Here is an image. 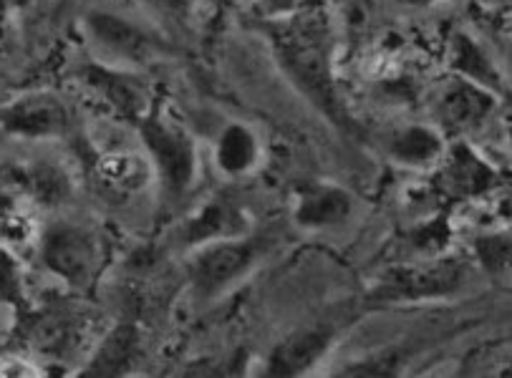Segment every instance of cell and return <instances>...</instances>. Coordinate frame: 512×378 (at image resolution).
<instances>
[{
  "label": "cell",
  "mask_w": 512,
  "mask_h": 378,
  "mask_svg": "<svg viewBox=\"0 0 512 378\" xmlns=\"http://www.w3.org/2000/svg\"><path fill=\"white\" fill-rule=\"evenodd\" d=\"M139 137H142L144 154L152 164L154 179L159 182L164 202L177 205L192 192L200 174L197 162V144L185 126L172 121L169 116L149 111L139 121Z\"/></svg>",
  "instance_id": "cell-1"
},
{
  "label": "cell",
  "mask_w": 512,
  "mask_h": 378,
  "mask_svg": "<svg viewBox=\"0 0 512 378\" xmlns=\"http://www.w3.org/2000/svg\"><path fill=\"white\" fill-rule=\"evenodd\" d=\"M268 237H227V240L207 242L195 247L190 265H187V278L195 298L215 300L235 288L268 252Z\"/></svg>",
  "instance_id": "cell-2"
},
{
  "label": "cell",
  "mask_w": 512,
  "mask_h": 378,
  "mask_svg": "<svg viewBox=\"0 0 512 378\" xmlns=\"http://www.w3.org/2000/svg\"><path fill=\"white\" fill-rule=\"evenodd\" d=\"M41 260L69 288L86 290L94 285L106 263V242L84 222H56L41 232Z\"/></svg>",
  "instance_id": "cell-3"
},
{
  "label": "cell",
  "mask_w": 512,
  "mask_h": 378,
  "mask_svg": "<svg viewBox=\"0 0 512 378\" xmlns=\"http://www.w3.org/2000/svg\"><path fill=\"white\" fill-rule=\"evenodd\" d=\"M91 328L94 321L81 305L51 303L41 310H26L23 341L38 358L48 363H76L89 356Z\"/></svg>",
  "instance_id": "cell-4"
},
{
  "label": "cell",
  "mask_w": 512,
  "mask_h": 378,
  "mask_svg": "<svg viewBox=\"0 0 512 378\" xmlns=\"http://www.w3.org/2000/svg\"><path fill=\"white\" fill-rule=\"evenodd\" d=\"M275 53L288 79L321 109L333 114V84L328 74L323 33L311 21H296L275 36Z\"/></svg>",
  "instance_id": "cell-5"
},
{
  "label": "cell",
  "mask_w": 512,
  "mask_h": 378,
  "mask_svg": "<svg viewBox=\"0 0 512 378\" xmlns=\"http://www.w3.org/2000/svg\"><path fill=\"white\" fill-rule=\"evenodd\" d=\"M86 36L91 38L96 48L104 53V63H114V66H144V63L154 61L167 51L157 36L147 31V28L137 26L129 18L117 16L109 11H91L84 18Z\"/></svg>",
  "instance_id": "cell-6"
},
{
  "label": "cell",
  "mask_w": 512,
  "mask_h": 378,
  "mask_svg": "<svg viewBox=\"0 0 512 378\" xmlns=\"http://www.w3.org/2000/svg\"><path fill=\"white\" fill-rule=\"evenodd\" d=\"M84 86L124 121H142L152 111V89L132 69L114 63H91L81 71Z\"/></svg>",
  "instance_id": "cell-7"
},
{
  "label": "cell",
  "mask_w": 512,
  "mask_h": 378,
  "mask_svg": "<svg viewBox=\"0 0 512 378\" xmlns=\"http://www.w3.org/2000/svg\"><path fill=\"white\" fill-rule=\"evenodd\" d=\"M0 126L16 137L51 139L64 137L71 129V111L56 94L36 91L11 101L0 109Z\"/></svg>",
  "instance_id": "cell-8"
},
{
  "label": "cell",
  "mask_w": 512,
  "mask_h": 378,
  "mask_svg": "<svg viewBox=\"0 0 512 378\" xmlns=\"http://www.w3.org/2000/svg\"><path fill=\"white\" fill-rule=\"evenodd\" d=\"M465 280L460 260H437L427 268H409L391 275L386 283H381L379 298L386 300H422V298H444V295L460 290Z\"/></svg>",
  "instance_id": "cell-9"
},
{
  "label": "cell",
  "mask_w": 512,
  "mask_h": 378,
  "mask_svg": "<svg viewBox=\"0 0 512 378\" xmlns=\"http://www.w3.org/2000/svg\"><path fill=\"white\" fill-rule=\"evenodd\" d=\"M333 338H336V331L328 323L291 333L286 341H280L270 351L263 373L265 376H301L326 356L328 348L333 346Z\"/></svg>",
  "instance_id": "cell-10"
},
{
  "label": "cell",
  "mask_w": 512,
  "mask_h": 378,
  "mask_svg": "<svg viewBox=\"0 0 512 378\" xmlns=\"http://www.w3.org/2000/svg\"><path fill=\"white\" fill-rule=\"evenodd\" d=\"M144 356L142 331L132 323H119L86 356L81 376H127L139 366Z\"/></svg>",
  "instance_id": "cell-11"
},
{
  "label": "cell",
  "mask_w": 512,
  "mask_h": 378,
  "mask_svg": "<svg viewBox=\"0 0 512 378\" xmlns=\"http://www.w3.org/2000/svg\"><path fill=\"white\" fill-rule=\"evenodd\" d=\"M248 235V217L233 200H210L205 207L192 212L180 227V240L190 247L207 245L227 237Z\"/></svg>",
  "instance_id": "cell-12"
},
{
  "label": "cell",
  "mask_w": 512,
  "mask_h": 378,
  "mask_svg": "<svg viewBox=\"0 0 512 378\" xmlns=\"http://www.w3.org/2000/svg\"><path fill=\"white\" fill-rule=\"evenodd\" d=\"M354 210V200L349 192L333 184H311L303 187L298 195L296 207H293V217L306 230H321V227L341 225L351 217Z\"/></svg>",
  "instance_id": "cell-13"
},
{
  "label": "cell",
  "mask_w": 512,
  "mask_h": 378,
  "mask_svg": "<svg viewBox=\"0 0 512 378\" xmlns=\"http://www.w3.org/2000/svg\"><path fill=\"white\" fill-rule=\"evenodd\" d=\"M215 167L220 169L225 177L238 179L248 177L263 157V147H260L258 134L250 129L243 121H230L220 129L215 139Z\"/></svg>",
  "instance_id": "cell-14"
},
{
  "label": "cell",
  "mask_w": 512,
  "mask_h": 378,
  "mask_svg": "<svg viewBox=\"0 0 512 378\" xmlns=\"http://www.w3.org/2000/svg\"><path fill=\"white\" fill-rule=\"evenodd\" d=\"M99 179L104 187H109L117 195H129V192H139L147 187L154 179L152 164H149L147 154L134 152H114L99 159Z\"/></svg>",
  "instance_id": "cell-15"
},
{
  "label": "cell",
  "mask_w": 512,
  "mask_h": 378,
  "mask_svg": "<svg viewBox=\"0 0 512 378\" xmlns=\"http://www.w3.org/2000/svg\"><path fill=\"white\" fill-rule=\"evenodd\" d=\"M492 109V99L475 81H454L442 96V119L454 129L477 124Z\"/></svg>",
  "instance_id": "cell-16"
},
{
  "label": "cell",
  "mask_w": 512,
  "mask_h": 378,
  "mask_svg": "<svg viewBox=\"0 0 512 378\" xmlns=\"http://www.w3.org/2000/svg\"><path fill=\"white\" fill-rule=\"evenodd\" d=\"M444 144L434 129L429 126H409L396 132L389 139V154L396 162L409 164V167H424V164H432L434 159L442 157Z\"/></svg>",
  "instance_id": "cell-17"
},
{
  "label": "cell",
  "mask_w": 512,
  "mask_h": 378,
  "mask_svg": "<svg viewBox=\"0 0 512 378\" xmlns=\"http://www.w3.org/2000/svg\"><path fill=\"white\" fill-rule=\"evenodd\" d=\"M38 235L36 220L26 202L0 192V242L6 245H31Z\"/></svg>",
  "instance_id": "cell-18"
},
{
  "label": "cell",
  "mask_w": 512,
  "mask_h": 378,
  "mask_svg": "<svg viewBox=\"0 0 512 378\" xmlns=\"http://www.w3.org/2000/svg\"><path fill=\"white\" fill-rule=\"evenodd\" d=\"M31 300L26 293V278H23V265L18 260L11 245L0 242V305L11 308L13 313H26L31 308Z\"/></svg>",
  "instance_id": "cell-19"
},
{
  "label": "cell",
  "mask_w": 512,
  "mask_h": 378,
  "mask_svg": "<svg viewBox=\"0 0 512 378\" xmlns=\"http://www.w3.org/2000/svg\"><path fill=\"white\" fill-rule=\"evenodd\" d=\"M28 189L38 205H59L69 195V179L59 167L38 164L28 172Z\"/></svg>",
  "instance_id": "cell-20"
},
{
  "label": "cell",
  "mask_w": 512,
  "mask_h": 378,
  "mask_svg": "<svg viewBox=\"0 0 512 378\" xmlns=\"http://www.w3.org/2000/svg\"><path fill=\"white\" fill-rule=\"evenodd\" d=\"M490 177L485 164L467 154L465 149H457L452 157V167H449V179L454 187H460L462 192H480L485 189V179Z\"/></svg>",
  "instance_id": "cell-21"
},
{
  "label": "cell",
  "mask_w": 512,
  "mask_h": 378,
  "mask_svg": "<svg viewBox=\"0 0 512 378\" xmlns=\"http://www.w3.org/2000/svg\"><path fill=\"white\" fill-rule=\"evenodd\" d=\"M454 63H457L462 74L470 76V81H475V84H490V81H495L492 66L487 63V58L482 56L480 48H477L467 36H460L457 43H454Z\"/></svg>",
  "instance_id": "cell-22"
},
{
  "label": "cell",
  "mask_w": 512,
  "mask_h": 378,
  "mask_svg": "<svg viewBox=\"0 0 512 378\" xmlns=\"http://www.w3.org/2000/svg\"><path fill=\"white\" fill-rule=\"evenodd\" d=\"M139 3H142L144 11L152 13L154 18L169 23L187 21V16L192 13V6H195V0H139Z\"/></svg>",
  "instance_id": "cell-23"
},
{
  "label": "cell",
  "mask_w": 512,
  "mask_h": 378,
  "mask_svg": "<svg viewBox=\"0 0 512 378\" xmlns=\"http://www.w3.org/2000/svg\"><path fill=\"white\" fill-rule=\"evenodd\" d=\"M477 255L487 270H502L510 258V242L507 237H482L477 242Z\"/></svg>",
  "instance_id": "cell-24"
},
{
  "label": "cell",
  "mask_w": 512,
  "mask_h": 378,
  "mask_svg": "<svg viewBox=\"0 0 512 378\" xmlns=\"http://www.w3.org/2000/svg\"><path fill=\"white\" fill-rule=\"evenodd\" d=\"M316 0H255L258 11L265 18H288L311 8Z\"/></svg>",
  "instance_id": "cell-25"
},
{
  "label": "cell",
  "mask_w": 512,
  "mask_h": 378,
  "mask_svg": "<svg viewBox=\"0 0 512 378\" xmlns=\"http://www.w3.org/2000/svg\"><path fill=\"white\" fill-rule=\"evenodd\" d=\"M41 363L26 361L21 356H6L0 358V376H43Z\"/></svg>",
  "instance_id": "cell-26"
},
{
  "label": "cell",
  "mask_w": 512,
  "mask_h": 378,
  "mask_svg": "<svg viewBox=\"0 0 512 378\" xmlns=\"http://www.w3.org/2000/svg\"><path fill=\"white\" fill-rule=\"evenodd\" d=\"M3 313H11V308H6V305H0V321H3ZM0 328H3V323H0Z\"/></svg>",
  "instance_id": "cell-27"
},
{
  "label": "cell",
  "mask_w": 512,
  "mask_h": 378,
  "mask_svg": "<svg viewBox=\"0 0 512 378\" xmlns=\"http://www.w3.org/2000/svg\"><path fill=\"white\" fill-rule=\"evenodd\" d=\"M230 3H240V0H230Z\"/></svg>",
  "instance_id": "cell-28"
}]
</instances>
